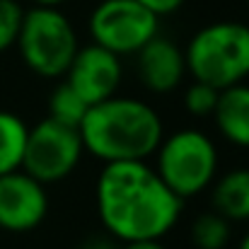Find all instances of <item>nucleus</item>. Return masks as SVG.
<instances>
[{"instance_id": "5", "label": "nucleus", "mask_w": 249, "mask_h": 249, "mask_svg": "<svg viewBox=\"0 0 249 249\" xmlns=\"http://www.w3.org/2000/svg\"><path fill=\"white\" fill-rule=\"evenodd\" d=\"M155 172L181 201L198 196L218 172L215 143L194 128L174 131L155 150Z\"/></svg>"}, {"instance_id": "15", "label": "nucleus", "mask_w": 249, "mask_h": 249, "mask_svg": "<svg viewBox=\"0 0 249 249\" xmlns=\"http://www.w3.org/2000/svg\"><path fill=\"white\" fill-rule=\"evenodd\" d=\"M191 242L196 249H225L230 242V220L220 213H203L191 225Z\"/></svg>"}, {"instance_id": "3", "label": "nucleus", "mask_w": 249, "mask_h": 249, "mask_svg": "<svg viewBox=\"0 0 249 249\" xmlns=\"http://www.w3.org/2000/svg\"><path fill=\"white\" fill-rule=\"evenodd\" d=\"M186 71L194 80L225 89L249 78V27L242 22H213L198 29L186 51Z\"/></svg>"}, {"instance_id": "6", "label": "nucleus", "mask_w": 249, "mask_h": 249, "mask_svg": "<svg viewBox=\"0 0 249 249\" xmlns=\"http://www.w3.org/2000/svg\"><path fill=\"white\" fill-rule=\"evenodd\" d=\"M83 153L80 128L58 124L46 116L27 133L22 169L41 184H53L75 172Z\"/></svg>"}, {"instance_id": "21", "label": "nucleus", "mask_w": 249, "mask_h": 249, "mask_svg": "<svg viewBox=\"0 0 249 249\" xmlns=\"http://www.w3.org/2000/svg\"><path fill=\"white\" fill-rule=\"evenodd\" d=\"M237 249H249V232L245 235V237H242V240H240V245H237Z\"/></svg>"}, {"instance_id": "19", "label": "nucleus", "mask_w": 249, "mask_h": 249, "mask_svg": "<svg viewBox=\"0 0 249 249\" xmlns=\"http://www.w3.org/2000/svg\"><path fill=\"white\" fill-rule=\"evenodd\" d=\"M124 249H167L160 240H143V242H126Z\"/></svg>"}, {"instance_id": "14", "label": "nucleus", "mask_w": 249, "mask_h": 249, "mask_svg": "<svg viewBox=\"0 0 249 249\" xmlns=\"http://www.w3.org/2000/svg\"><path fill=\"white\" fill-rule=\"evenodd\" d=\"M87 109H89V104L66 80L56 85V89L49 97V119L66 124V126H73V128H80Z\"/></svg>"}, {"instance_id": "17", "label": "nucleus", "mask_w": 249, "mask_h": 249, "mask_svg": "<svg viewBox=\"0 0 249 249\" xmlns=\"http://www.w3.org/2000/svg\"><path fill=\"white\" fill-rule=\"evenodd\" d=\"M24 10L17 0H0V53L17 44Z\"/></svg>"}, {"instance_id": "20", "label": "nucleus", "mask_w": 249, "mask_h": 249, "mask_svg": "<svg viewBox=\"0 0 249 249\" xmlns=\"http://www.w3.org/2000/svg\"><path fill=\"white\" fill-rule=\"evenodd\" d=\"M34 5H41V7H58V5H63L66 0H32Z\"/></svg>"}, {"instance_id": "7", "label": "nucleus", "mask_w": 249, "mask_h": 249, "mask_svg": "<svg viewBox=\"0 0 249 249\" xmlns=\"http://www.w3.org/2000/svg\"><path fill=\"white\" fill-rule=\"evenodd\" d=\"M158 29L160 17L138 0H102L89 15L92 41L116 56L138 53Z\"/></svg>"}, {"instance_id": "1", "label": "nucleus", "mask_w": 249, "mask_h": 249, "mask_svg": "<svg viewBox=\"0 0 249 249\" xmlns=\"http://www.w3.org/2000/svg\"><path fill=\"white\" fill-rule=\"evenodd\" d=\"M181 203L145 160L107 162L97 179L99 220L124 245L162 240L179 223Z\"/></svg>"}, {"instance_id": "9", "label": "nucleus", "mask_w": 249, "mask_h": 249, "mask_svg": "<svg viewBox=\"0 0 249 249\" xmlns=\"http://www.w3.org/2000/svg\"><path fill=\"white\" fill-rule=\"evenodd\" d=\"M63 78L89 107L99 104V102L114 97L121 85V56H116L92 41L89 46L78 49V53Z\"/></svg>"}, {"instance_id": "18", "label": "nucleus", "mask_w": 249, "mask_h": 249, "mask_svg": "<svg viewBox=\"0 0 249 249\" xmlns=\"http://www.w3.org/2000/svg\"><path fill=\"white\" fill-rule=\"evenodd\" d=\"M143 7H148L153 15H158V17H162V15H172V12H177L181 5H184V0H138Z\"/></svg>"}, {"instance_id": "12", "label": "nucleus", "mask_w": 249, "mask_h": 249, "mask_svg": "<svg viewBox=\"0 0 249 249\" xmlns=\"http://www.w3.org/2000/svg\"><path fill=\"white\" fill-rule=\"evenodd\" d=\"M213 208L230 223L249 220V167L230 169L215 181Z\"/></svg>"}, {"instance_id": "2", "label": "nucleus", "mask_w": 249, "mask_h": 249, "mask_svg": "<svg viewBox=\"0 0 249 249\" xmlns=\"http://www.w3.org/2000/svg\"><path fill=\"white\" fill-rule=\"evenodd\" d=\"M85 150L107 162H136L155 155L165 138L158 111L133 97H109L92 104L80 124Z\"/></svg>"}, {"instance_id": "16", "label": "nucleus", "mask_w": 249, "mask_h": 249, "mask_svg": "<svg viewBox=\"0 0 249 249\" xmlns=\"http://www.w3.org/2000/svg\"><path fill=\"white\" fill-rule=\"evenodd\" d=\"M218 97H220V89L194 80V83L186 87V92H184V107L194 116H213L215 104H218Z\"/></svg>"}, {"instance_id": "10", "label": "nucleus", "mask_w": 249, "mask_h": 249, "mask_svg": "<svg viewBox=\"0 0 249 249\" xmlns=\"http://www.w3.org/2000/svg\"><path fill=\"white\" fill-rule=\"evenodd\" d=\"M138 78L155 94L177 89L186 75L184 51L162 36H153L138 53Z\"/></svg>"}, {"instance_id": "11", "label": "nucleus", "mask_w": 249, "mask_h": 249, "mask_svg": "<svg viewBox=\"0 0 249 249\" xmlns=\"http://www.w3.org/2000/svg\"><path fill=\"white\" fill-rule=\"evenodd\" d=\"M213 121L225 141L237 148H249V85L240 83L220 89Z\"/></svg>"}, {"instance_id": "8", "label": "nucleus", "mask_w": 249, "mask_h": 249, "mask_svg": "<svg viewBox=\"0 0 249 249\" xmlns=\"http://www.w3.org/2000/svg\"><path fill=\"white\" fill-rule=\"evenodd\" d=\"M49 215L46 184L29 177L24 169L0 174V230L32 232Z\"/></svg>"}, {"instance_id": "13", "label": "nucleus", "mask_w": 249, "mask_h": 249, "mask_svg": "<svg viewBox=\"0 0 249 249\" xmlns=\"http://www.w3.org/2000/svg\"><path fill=\"white\" fill-rule=\"evenodd\" d=\"M29 126L12 111L0 109V174L22 169Z\"/></svg>"}, {"instance_id": "4", "label": "nucleus", "mask_w": 249, "mask_h": 249, "mask_svg": "<svg viewBox=\"0 0 249 249\" xmlns=\"http://www.w3.org/2000/svg\"><path fill=\"white\" fill-rule=\"evenodd\" d=\"M15 46L24 66L41 78H63L80 49L71 19L58 7L41 5L24 10Z\"/></svg>"}]
</instances>
